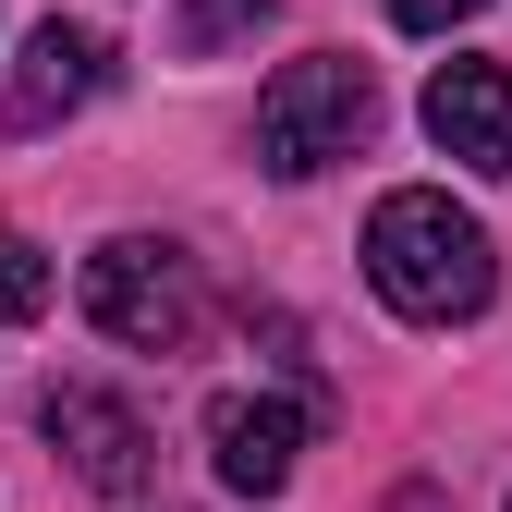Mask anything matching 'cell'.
I'll return each instance as SVG.
<instances>
[{"instance_id":"6","label":"cell","mask_w":512,"mask_h":512,"mask_svg":"<svg viewBox=\"0 0 512 512\" xmlns=\"http://www.w3.org/2000/svg\"><path fill=\"white\" fill-rule=\"evenodd\" d=\"M415 122H427L439 159H464V171H512V74H500V61H439L427 98H415Z\"/></svg>"},{"instance_id":"2","label":"cell","mask_w":512,"mask_h":512,"mask_svg":"<svg viewBox=\"0 0 512 512\" xmlns=\"http://www.w3.org/2000/svg\"><path fill=\"white\" fill-rule=\"evenodd\" d=\"M366 122H378V86H366V61L342 49H305L269 74V98H256V171H281V183H317L330 159L366 147Z\"/></svg>"},{"instance_id":"3","label":"cell","mask_w":512,"mask_h":512,"mask_svg":"<svg viewBox=\"0 0 512 512\" xmlns=\"http://www.w3.org/2000/svg\"><path fill=\"white\" fill-rule=\"evenodd\" d=\"M86 317H98L122 354H183V342H196V317H208L196 256L159 244V232H110V244L86 256Z\"/></svg>"},{"instance_id":"10","label":"cell","mask_w":512,"mask_h":512,"mask_svg":"<svg viewBox=\"0 0 512 512\" xmlns=\"http://www.w3.org/2000/svg\"><path fill=\"white\" fill-rule=\"evenodd\" d=\"M488 0H391V25H415V37H452V25H476Z\"/></svg>"},{"instance_id":"8","label":"cell","mask_w":512,"mask_h":512,"mask_svg":"<svg viewBox=\"0 0 512 512\" xmlns=\"http://www.w3.org/2000/svg\"><path fill=\"white\" fill-rule=\"evenodd\" d=\"M256 25H269V0H183V49H232V37H256Z\"/></svg>"},{"instance_id":"5","label":"cell","mask_w":512,"mask_h":512,"mask_svg":"<svg viewBox=\"0 0 512 512\" xmlns=\"http://www.w3.org/2000/svg\"><path fill=\"white\" fill-rule=\"evenodd\" d=\"M37 427H49V452L74 464L98 500H135L147 464H159V452H147V415H135V403H110V391H86V378H74V391H49Z\"/></svg>"},{"instance_id":"4","label":"cell","mask_w":512,"mask_h":512,"mask_svg":"<svg viewBox=\"0 0 512 512\" xmlns=\"http://www.w3.org/2000/svg\"><path fill=\"white\" fill-rule=\"evenodd\" d=\"M98 86H110V37L49 13V25L25 37V61H13V86H0V135H49V122H74Z\"/></svg>"},{"instance_id":"7","label":"cell","mask_w":512,"mask_h":512,"mask_svg":"<svg viewBox=\"0 0 512 512\" xmlns=\"http://www.w3.org/2000/svg\"><path fill=\"white\" fill-rule=\"evenodd\" d=\"M293 452H305V415L281 391H220L208 403V464L232 500H281L293 488Z\"/></svg>"},{"instance_id":"9","label":"cell","mask_w":512,"mask_h":512,"mask_svg":"<svg viewBox=\"0 0 512 512\" xmlns=\"http://www.w3.org/2000/svg\"><path fill=\"white\" fill-rule=\"evenodd\" d=\"M0 317H49V256L25 232H0Z\"/></svg>"},{"instance_id":"1","label":"cell","mask_w":512,"mask_h":512,"mask_svg":"<svg viewBox=\"0 0 512 512\" xmlns=\"http://www.w3.org/2000/svg\"><path fill=\"white\" fill-rule=\"evenodd\" d=\"M366 281H378L391 317H415V330H464L500 293V244H488L476 208L439 196V183H403V196L366 208Z\"/></svg>"}]
</instances>
